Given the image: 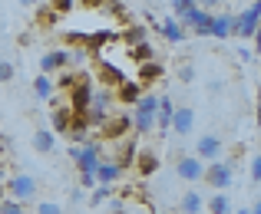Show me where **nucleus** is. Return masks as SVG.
I'll return each instance as SVG.
<instances>
[{"label": "nucleus", "instance_id": "1", "mask_svg": "<svg viewBox=\"0 0 261 214\" xmlns=\"http://www.w3.org/2000/svg\"><path fill=\"white\" fill-rule=\"evenodd\" d=\"M258 23H261V4H258V0H251L238 17H231V37L255 40L258 37Z\"/></svg>", "mask_w": 261, "mask_h": 214}, {"label": "nucleus", "instance_id": "2", "mask_svg": "<svg viewBox=\"0 0 261 214\" xmlns=\"http://www.w3.org/2000/svg\"><path fill=\"white\" fill-rule=\"evenodd\" d=\"M202 181L208 185L212 191H225L231 188V181H235V165L231 162H222V158H215V162H205V175Z\"/></svg>", "mask_w": 261, "mask_h": 214}, {"label": "nucleus", "instance_id": "3", "mask_svg": "<svg viewBox=\"0 0 261 214\" xmlns=\"http://www.w3.org/2000/svg\"><path fill=\"white\" fill-rule=\"evenodd\" d=\"M70 158L76 162L80 171H89V175H93L96 165H99V158H102V145L99 142H89V139L83 145H70Z\"/></svg>", "mask_w": 261, "mask_h": 214}, {"label": "nucleus", "instance_id": "4", "mask_svg": "<svg viewBox=\"0 0 261 214\" xmlns=\"http://www.w3.org/2000/svg\"><path fill=\"white\" fill-rule=\"evenodd\" d=\"M4 188H7V198H13V201L27 204V201H33V198H37V178H33V175H23V171H20V175L7 178Z\"/></svg>", "mask_w": 261, "mask_h": 214}, {"label": "nucleus", "instance_id": "5", "mask_svg": "<svg viewBox=\"0 0 261 214\" xmlns=\"http://www.w3.org/2000/svg\"><path fill=\"white\" fill-rule=\"evenodd\" d=\"M93 79L86 73H76V82L70 86V109L73 112H86L89 109V99H93Z\"/></svg>", "mask_w": 261, "mask_h": 214}, {"label": "nucleus", "instance_id": "6", "mask_svg": "<svg viewBox=\"0 0 261 214\" xmlns=\"http://www.w3.org/2000/svg\"><path fill=\"white\" fill-rule=\"evenodd\" d=\"M208 20H212L208 10H202V7H192V10H185L182 17H178V23H182V30L195 33V37H208Z\"/></svg>", "mask_w": 261, "mask_h": 214}, {"label": "nucleus", "instance_id": "7", "mask_svg": "<svg viewBox=\"0 0 261 214\" xmlns=\"http://www.w3.org/2000/svg\"><path fill=\"white\" fill-rule=\"evenodd\" d=\"M175 175L182 178V181L195 185V181H202V175H205V162H202V158H195V155H182L175 162Z\"/></svg>", "mask_w": 261, "mask_h": 214}, {"label": "nucleus", "instance_id": "8", "mask_svg": "<svg viewBox=\"0 0 261 214\" xmlns=\"http://www.w3.org/2000/svg\"><path fill=\"white\" fill-rule=\"evenodd\" d=\"M222 151H225V142L218 139L215 132L198 135V142H195V158H202V162H215V158H222Z\"/></svg>", "mask_w": 261, "mask_h": 214}, {"label": "nucleus", "instance_id": "9", "mask_svg": "<svg viewBox=\"0 0 261 214\" xmlns=\"http://www.w3.org/2000/svg\"><path fill=\"white\" fill-rule=\"evenodd\" d=\"M70 66V50H50L40 56V73L53 76V73H63Z\"/></svg>", "mask_w": 261, "mask_h": 214}, {"label": "nucleus", "instance_id": "10", "mask_svg": "<svg viewBox=\"0 0 261 214\" xmlns=\"http://www.w3.org/2000/svg\"><path fill=\"white\" fill-rule=\"evenodd\" d=\"M99 132H102V139H109V142L126 139V135L133 132V126H129V115H113V119H106V122L99 126Z\"/></svg>", "mask_w": 261, "mask_h": 214}, {"label": "nucleus", "instance_id": "11", "mask_svg": "<svg viewBox=\"0 0 261 214\" xmlns=\"http://www.w3.org/2000/svg\"><path fill=\"white\" fill-rule=\"evenodd\" d=\"M192 126H195V112H192L189 106H175L172 112V122H169V129L178 135V139H185V135L192 132Z\"/></svg>", "mask_w": 261, "mask_h": 214}, {"label": "nucleus", "instance_id": "12", "mask_svg": "<svg viewBox=\"0 0 261 214\" xmlns=\"http://www.w3.org/2000/svg\"><path fill=\"white\" fill-rule=\"evenodd\" d=\"M93 175H96V185H116L122 175H126V171H122L113 158H99V165H96Z\"/></svg>", "mask_w": 261, "mask_h": 214}, {"label": "nucleus", "instance_id": "13", "mask_svg": "<svg viewBox=\"0 0 261 214\" xmlns=\"http://www.w3.org/2000/svg\"><path fill=\"white\" fill-rule=\"evenodd\" d=\"M133 165H136V171H139L142 178H149V175H155V171H159V155H155L152 148H142V151H136Z\"/></svg>", "mask_w": 261, "mask_h": 214}, {"label": "nucleus", "instance_id": "14", "mask_svg": "<svg viewBox=\"0 0 261 214\" xmlns=\"http://www.w3.org/2000/svg\"><path fill=\"white\" fill-rule=\"evenodd\" d=\"M70 119H73L70 102H63V106H57V102H53V112H50L53 129H50V132H53V135H66V129H70Z\"/></svg>", "mask_w": 261, "mask_h": 214}, {"label": "nucleus", "instance_id": "15", "mask_svg": "<svg viewBox=\"0 0 261 214\" xmlns=\"http://www.w3.org/2000/svg\"><path fill=\"white\" fill-rule=\"evenodd\" d=\"M172 112H175V102L169 93L159 96V109H155V129L159 132H169V122H172Z\"/></svg>", "mask_w": 261, "mask_h": 214}, {"label": "nucleus", "instance_id": "16", "mask_svg": "<svg viewBox=\"0 0 261 214\" xmlns=\"http://www.w3.org/2000/svg\"><path fill=\"white\" fill-rule=\"evenodd\" d=\"M208 37H215V40L231 37V13H212V20H208Z\"/></svg>", "mask_w": 261, "mask_h": 214}, {"label": "nucleus", "instance_id": "17", "mask_svg": "<svg viewBox=\"0 0 261 214\" xmlns=\"http://www.w3.org/2000/svg\"><path fill=\"white\" fill-rule=\"evenodd\" d=\"M159 33H162V40H169V43H185V37L189 33L182 30V23H178L175 17H169V20H162V26H159Z\"/></svg>", "mask_w": 261, "mask_h": 214}, {"label": "nucleus", "instance_id": "18", "mask_svg": "<svg viewBox=\"0 0 261 214\" xmlns=\"http://www.w3.org/2000/svg\"><path fill=\"white\" fill-rule=\"evenodd\" d=\"M53 148H57V135H53L50 129H37V132H33V151H40V155H50Z\"/></svg>", "mask_w": 261, "mask_h": 214}, {"label": "nucleus", "instance_id": "19", "mask_svg": "<svg viewBox=\"0 0 261 214\" xmlns=\"http://www.w3.org/2000/svg\"><path fill=\"white\" fill-rule=\"evenodd\" d=\"M205 208H208V214H231V211H235L225 191H212V198L205 201Z\"/></svg>", "mask_w": 261, "mask_h": 214}, {"label": "nucleus", "instance_id": "20", "mask_svg": "<svg viewBox=\"0 0 261 214\" xmlns=\"http://www.w3.org/2000/svg\"><path fill=\"white\" fill-rule=\"evenodd\" d=\"M162 76V63H155V59H146V63H139V70H136V82H152Z\"/></svg>", "mask_w": 261, "mask_h": 214}, {"label": "nucleus", "instance_id": "21", "mask_svg": "<svg viewBox=\"0 0 261 214\" xmlns=\"http://www.w3.org/2000/svg\"><path fill=\"white\" fill-rule=\"evenodd\" d=\"M205 211V201H202V195H198L195 188H189L182 195V214H202Z\"/></svg>", "mask_w": 261, "mask_h": 214}, {"label": "nucleus", "instance_id": "22", "mask_svg": "<svg viewBox=\"0 0 261 214\" xmlns=\"http://www.w3.org/2000/svg\"><path fill=\"white\" fill-rule=\"evenodd\" d=\"M116 89H119V93H116V96H119V102H126V106H133V102L142 96V86H139V82H129V79H122Z\"/></svg>", "mask_w": 261, "mask_h": 214}, {"label": "nucleus", "instance_id": "23", "mask_svg": "<svg viewBox=\"0 0 261 214\" xmlns=\"http://www.w3.org/2000/svg\"><path fill=\"white\" fill-rule=\"evenodd\" d=\"M53 76H46V73H40L37 79H33V93L40 96V99H53Z\"/></svg>", "mask_w": 261, "mask_h": 214}, {"label": "nucleus", "instance_id": "24", "mask_svg": "<svg viewBox=\"0 0 261 214\" xmlns=\"http://www.w3.org/2000/svg\"><path fill=\"white\" fill-rule=\"evenodd\" d=\"M113 99H116V96L109 93V89H99V93H93V99H89V106H93V109H106V112H109V106H113Z\"/></svg>", "mask_w": 261, "mask_h": 214}, {"label": "nucleus", "instance_id": "25", "mask_svg": "<svg viewBox=\"0 0 261 214\" xmlns=\"http://www.w3.org/2000/svg\"><path fill=\"white\" fill-rule=\"evenodd\" d=\"M129 50H133V59H136V63H146V59L155 56V50L149 43H136V46H129Z\"/></svg>", "mask_w": 261, "mask_h": 214}, {"label": "nucleus", "instance_id": "26", "mask_svg": "<svg viewBox=\"0 0 261 214\" xmlns=\"http://www.w3.org/2000/svg\"><path fill=\"white\" fill-rule=\"evenodd\" d=\"M99 73H102V79H106L109 86H119V82L126 79V76H122L119 70H116V66H109V63H102V66H99Z\"/></svg>", "mask_w": 261, "mask_h": 214}, {"label": "nucleus", "instance_id": "27", "mask_svg": "<svg viewBox=\"0 0 261 214\" xmlns=\"http://www.w3.org/2000/svg\"><path fill=\"white\" fill-rule=\"evenodd\" d=\"M109 191H113L109 185H96V188H93V198H89V204H93V208H99L102 201H109Z\"/></svg>", "mask_w": 261, "mask_h": 214}, {"label": "nucleus", "instance_id": "28", "mask_svg": "<svg viewBox=\"0 0 261 214\" xmlns=\"http://www.w3.org/2000/svg\"><path fill=\"white\" fill-rule=\"evenodd\" d=\"M0 214H27L23 204L13 201V198H0Z\"/></svg>", "mask_w": 261, "mask_h": 214}, {"label": "nucleus", "instance_id": "29", "mask_svg": "<svg viewBox=\"0 0 261 214\" xmlns=\"http://www.w3.org/2000/svg\"><path fill=\"white\" fill-rule=\"evenodd\" d=\"M126 40H129V46H136V43H146V26H129L126 30Z\"/></svg>", "mask_w": 261, "mask_h": 214}, {"label": "nucleus", "instance_id": "30", "mask_svg": "<svg viewBox=\"0 0 261 214\" xmlns=\"http://www.w3.org/2000/svg\"><path fill=\"white\" fill-rule=\"evenodd\" d=\"M178 82H182V86L195 82V66H192V63H182V66H178Z\"/></svg>", "mask_w": 261, "mask_h": 214}, {"label": "nucleus", "instance_id": "31", "mask_svg": "<svg viewBox=\"0 0 261 214\" xmlns=\"http://www.w3.org/2000/svg\"><path fill=\"white\" fill-rule=\"evenodd\" d=\"M13 76H17V70H13V63H10V59H0V86H4V82H10Z\"/></svg>", "mask_w": 261, "mask_h": 214}, {"label": "nucleus", "instance_id": "32", "mask_svg": "<svg viewBox=\"0 0 261 214\" xmlns=\"http://www.w3.org/2000/svg\"><path fill=\"white\" fill-rule=\"evenodd\" d=\"M248 175H251V185H255V188H258V181H261V158H258V155H251Z\"/></svg>", "mask_w": 261, "mask_h": 214}, {"label": "nucleus", "instance_id": "33", "mask_svg": "<svg viewBox=\"0 0 261 214\" xmlns=\"http://www.w3.org/2000/svg\"><path fill=\"white\" fill-rule=\"evenodd\" d=\"M37 214H63V208H60L57 201H40L37 204Z\"/></svg>", "mask_w": 261, "mask_h": 214}, {"label": "nucleus", "instance_id": "34", "mask_svg": "<svg viewBox=\"0 0 261 214\" xmlns=\"http://www.w3.org/2000/svg\"><path fill=\"white\" fill-rule=\"evenodd\" d=\"M73 4H76V0H53L50 10H53V13H70V10H73Z\"/></svg>", "mask_w": 261, "mask_h": 214}, {"label": "nucleus", "instance_id": "35", "mask_svg": "<svg viewBox=\"0 0 261 214\" xmlns=\"http://www.w3.org/2000/svg\"><path fill=\"white\" fill-rule=\"evenodd\" d=\"M195 7V0H172V10H175V17H182L185 10H192Z\"/></svg>", "mask_w": 261, "mask_h": 214}, {"label": "nucleus", "instance_id": "36", "mask_svg": "<svg viewBox=\"0 0 261 214\" xmlns=\"http://www.w3.org/2000/svg\"><path fill=\"white\" fill-rule=\"evenodd\" d=\"M80 188H96V175H89V171H80Z\"/></svg>", "mask_w": 261, "mask_h": 214}, {"label": "nucleus", "instance_id": "37", "mask_svg": "<svg viewBox=\"0 0 261 214\" xmlns=\"http://www.w3.org/2000/svg\"><path fill=\"white\" fill-rule=\"evenodd\" d=\"M218 4H222V0H195V7H202V10H208V13L215 10Z\"/></svg>", "mask_w": 261, "mask_h": 214}, {"label": "nucleus", "instance_id": "38", "mask_svg": "<svg viewBox=\"0 0 261 214\" xmlns=\"http://www.w3.org/2000/svg\"><path fill=\"white\" fill-rule=\"evenodd\" d=\"M222 89H225V86H222V79H212V82H208V93H212V96L222 93Z\"/></svg>", "mask_w": 261, "mask_h": 214}, {"label": "nucleus", "instance_id": "39", "mask_svg": "<svg viewBox=\"0 0 261 214\" xmlns=\"http://www.w3.org/2000/svg\"><path fill=\"white\" fill-rule=\"evenodd\" d=\"M238 56H242L245 63H251V59H255V50H238Z\"/></svg>", "mask_w": 261, "mask_h": 214}, {"label": "nucleus", "instance_id": "40", "mask_svg": "<svg viewBox=\"0 0 261 214\" xmlns=\"http://www.w3.org/2000/svg\"><path fill=\"white\" fill-rule=\"evenodd\" d=\"M7 181V171H4V165H0V185H4Z\"/></svg>", "mask_w": 261, "mask_h": 214}, {"label": "nucleus", "instance_id": "41", "mask_svg": "<svg viewBox=\"0 0 261 214\" xmlns=\"http://www.w3.org/2000/svg\"><path fill=\"white\" fill-rule=\"evenodd\" d=\"M231 214H251V211H245V208H242V211H231Z\"/></svg>", "mask_w": 261, "mask_h": 214}, {"label": "nucleus", "instance_id": "42", "mask_svg": "<svg viewBox=\"0 0 261 214\" xmlns=\"http://www.w3.org/2000/svg\"><path fill=\"white\" fill-rule=\"evenodd\" d=\"M80 4H96V0H80Z\"/></svg>", "mask_w": 261, "mask_h": 214}]
</instances>
